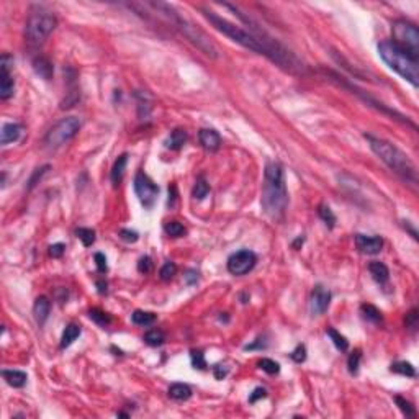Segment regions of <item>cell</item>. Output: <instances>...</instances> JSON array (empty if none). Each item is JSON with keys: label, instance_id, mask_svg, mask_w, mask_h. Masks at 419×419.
<instances>
[{"label": "cell", "instance_id": "1", "mask_svg": "<svg viewBox=\"0 0 419 419\" xmlns=\"http://www.w3.org/2000/svg\"><path fill=\"white\" fill-rule=\"evenodd\" d=\"M261 205L264 213L273 221H282L285 218V211L288 207V193L285 179H283V167L277 160H270L265 165Z\"/></svg>", "mask_w": 419, "mask_h": 419}, {"label": "cell", "instance_id": "2", "mask_svg": "<svg viewBox=\"0 0 419 419\" xmlns=\"http://www.w3.org/2000/svg\"><path fill=\"white\" fill-rule=\"evenodd\" d=\"M226 7L233 10V12L238 15V17L243 20L246 25H248V31L252 36H254L257 41H259V45L262 46V50H264V56H267L268 59H272L273 62H277L278 66L283 67L285 71H290V72H293V74L303 71L302 61H300V59L295 56L293 52H290L285 46H282L275 38H272L270 35H267L265 31L262 30L254 20H251L249 17H246V15L241 12L238 7H234V5L228 3Z\"/></svg>", "mask_w": 419, "mask_h": 419}, {"label": "cell", "instance_id": "3", "mask_svg": "<svg viewBox=\"0 0 419 419\" xmlns=\"http://www.w3.org/2000/svg\"><path fill=\"white\" fill-rule=\"evenodd\" d=\"M148 5L149 7H153L162 18L167 20L185 40H189L192 45L197 46L202 52H205L207 56L213 57V59L218 57V48L211 40L208 38L205 31H202L198 26L193 25L192 21L182 17V15L177 12L172 5L164 3V2H149Z\"/></svg>", "mask_w": 419, "mask_h": 419}, {"label": "cell", "instance_id": "4", "mask_svg": "<svg viewBox=\"0 0 419 419\" xmlns=\"http://www.w3.org/2000/svg\"><path fill=\"white\" fill-rule=\"evenodd\" d=\"M365 139L368 141L370 149H372V151L377 154L391 170L396 172V174L403 177L405 180L411 182V184H416L418 182L416 165L413 164V160L408 157L405 153L400 151L395 144L385 141V139L375 138L372 134H365Z\"/></svg>", "mask_w": 419, "mask_h": 419}, {"label": "cell", "instance_id": "5", "mask_svg": "<svg viewBox=\"0 0 419 419\" xmlns=\"http://www.w3.org/2000/svg\"><path fill=\"white\" fill-rule=\"evenodd\" d=\"M378 56L383 59V62L391 71H395L398 76L408 80L413 87H418L419 84L418 57L411 56L405 50H401L393 41H381L378 45Z\"/></svg>", "mask_w": 419, "mask_h": 419}, {"label": "cell", "instance_id": "6", "mask_svg": "<svg viewBox=\"0 0 419 419\" xmlns=\"http://www.w3.org/2000/svg\"><path fill=\"white\" fill-rule=\"evenodd\" d=\"M202 12H203V15H205V18L219 31V33L228 36V38H231L234 43H238V45L257 52V54H264V50H262V46L259 45V41H257L248 30L241 28L239 25L231 23V21H228L226 18H221L219 15L213 13V12H208V10H202Z\"/></svg>", "mask_w": 419, "mask_h": 419}, {"label": "cell", "instance_id": "7", "mask_svg": "<svg viewBox=\"0 0 419 419\" xmlns=\"http://www.w3.org/2000/svg\"><path fill=\"white\" fill-rule=\"evenodd\" d=\"M56 25L57 20L52 13L46 12L43 8L35 10L26 20V40H28L30 45L38 46L48 40V36L54 31Z\"/></svg>", "mask_w": 419, "mask_h": 419}, {"label": "cell", "instance_id": "8", "mask_svg": "<svg viewBox=\"0 0 419 419\" xmlns=\"http://www.w3.org/2000/svg\"><path fill=\"white\" fill-rule=\"evenodd\" d=\"M393 43L401 50L410 52L411 56L418 57L419 54V31L413 23L406 20H395L391 25Z\"/></svg>", "mask_w": 419, "mask_h": 419}, {"label": "cell", "instance_id": "9", "mask_svg": "<svg viewBox=\"0 0 419 419\" xmlns=\"http://www.w3.org/2000/svg\"><path fill=\"white\" fill-rule=\"evenodd\" d=\"M80 130V120L76 116H67L57 121L45 136V144L48 148H59L76 136Z\"/></svg>", "mask_w": 419, "mask_h": 419}, {"label": "cell", "instance_id": "10", "mask_svg": "<svg viewBox=\"0 0 419 419\" xmlns=\"http://www.w3.org/2000/svg\"><path fill=\"white\" fill-rule=\"evenodd\" d=\"M134 192H136L139 202L143 203L144 208H153L156 200H157L159 187L149 179V175L144 174L143 170H139L136 177H134Z\"/></svg>", "mask_w": 419, "mask_h": 419}, {"label": "cell", "instance_id": "11", "mask_svg": "<svg viewBox=\"0 0 419 419\" xmlns=\"http://www.w3.org/2000/svg\"><path fill=\"white\" fill-rule=\"evenodd\" d=\"M257 262V256L249 249H241L229 256L228 259V270L233 275H246L254 268Z\"/></svg>", "mask_w": 419, "mask_h": 419}, {"label": "cell", "instance_id": "12", "mask_svg": "<svg viewBox=\"0 0 419 419\" xmlns=\"http://www.w3.org/2000/svg\"><path fill=\"white\" fill-rule=\"evenodd\" d=\"M12 67L13 57L5 52L0 57V99L2 100H8L13 95L15 80L12 76Z\"/></svg>", "mask_w": 419, "mask_h": 419}, {"label": "cell", "instance_id": "13", "mask_svg": "<svg viewBox=\"0 0 419 419\" xmlns=\"http://www.w3.org/2000/svg\"><path fill=\"white\" fill-rule=\"evenodd\" d=\"M331 303V292L324 285H316L311 292L310 298V310L314 316L323 314Z\"/></svg>", "mask_w": 419, "mask_h": 419}, {"label": "cell", "instance_id": "14", "mask_svg": "<svg viewBox=\"0 0 419 419\" xmlns=\"http://www.w3.org/2000/svg\"><path fill=\"white\" fill-rule=\"evenodd\" d=\"M356 244L357 249L362 254L375 256L378 254L383 248V239L380 236H365V234H356Z\"/></svg>", "mask_w": 419, "mask_h": 419}, {"label": "cell", "instance_id": "15", "mask_svg": "<svg viewBox=\"0 0 419 419\" xmlns=\"http://www.w3.org/2000/svg\"><path fill=\"white\" fill-rule=\"evenodd\" d=\"M198 138H200V144L207 151H218L219 146H221V136L218 134V131L210 130V128L200 130Z\"/></svg>", "mask_w": 419, "mask_h": 419}, {"label": "cell", "instance_id": "16", "mask_svg": "<svg viewBox=\"0 0 419 419\" xmlns=\"http://www.w3.org/2000/svg\"><path fill=\"white\" fill-rule=\"evenodd\" d=\"M50 311H51L50 298H48V297H38V298H36L35 306H33V316H35L36 323H38L40 326H43V324L46 323L48 316H50Z\"/></svg>", "mask_w": 419, "mask_h": 419}, {"label": "cell", "instance_id": "17", "mask_svg": "<svg viewBox=\"0 0 419 419\" xmlns=\"http://www.w3.org/2000/svg\"><path fill=\"white\" fill-rule=\"evenodd\" d=\"M21 131H23V126L18 125V123H5L2 126V131H0V134H2V144L7 146L10 143L18 141Z\"/></svg>", "mask_w": 419, "mask_h": 419}, {"label": "cell", "instance_id": "18", "mask_svg": "<svg viewBox=\"0 0 419 419\" xmlns=\"http://www.w3.org/2000/svg\"><path fill=\"white\" fill-rule=\"evenodd\" d=\"M2 377L13 388H21V386H25L26 380H28L26 373L21 372V370H2Z\"/></svg>", "mask_w": 419, "mask_h": 419}, {"label": "cell", "instance_id": "19", "mask_svg": "<svg viewBox=\"0 0 419 419\" xmlns=\"http://www.w3.org/2000/svg\"><path fill=\"white\" fill-rule=\"evenodd\" d=\"M126 164H128V154H121L120 157L115 160L113 167H111L110 172V179H111V184L115 187L120 185V182L123 179V174H125V169H126Z\"/></svg>", "mask_w": 419, "mask_h": 419}, {"label": "cell", "instance_id": "20", "mask_svg": "<svg viewBox=\"0 0 419 419\" xmlns=\"http://www.w3.org/2000/svg\"><path fill=\"white\" fill-rule=\"evenodd\" d=\"M368 270H370V275L373 277L375 282H378V283H386V282H388L390 270H388V267L383 264V262H377V261L370 262Z\"/></svg>", "mask_w": 419, "mask_h": 419}, {"label": "cell", "instance_id": "21", "mask_svg": "<svg viewBox=\"0 0 419 419\" xmlns=\"http://www.w3.org/2000/svg\"><path fill=\"white\" fill-rule=\"evenodd\" d=\"M187 138L189 136H187L185 130H182V128H175V130L170 133L169 139L165 141V146H167L169 149H174V151H179V149L187 143Z\"/></svg>", "mask_w": 419, "mask_h": 419}, {"label": "cell", "instance_id": "22", "mask_svg": "<svg viewBox=\"0 0 419 419\" xmlns=\"http://www.w3.org/2000/svg\"><path fill=\"white\" fill-rule=\"evenodd\" d=\"M169 396L172 400L185 401L192 396V388L185 383H174L169 386Z\"/></svg>", "mask_w": 419, "mask_h": 419}, {"label": "cell", "instance_id": "23", "mask_svg": "<svg viewBox=\"0 0 419 419\" xmlns=\"http://www.w3.org/2000/svg\"><path fill=\"white\" fill-rule=\"evenodd\" d=\"M33 67H35V72L38 74L40 77H43L45 80H50L52 76V66L51 62L48 61L46 57H36L33 61Z\"/></svg>", "mask_w": 419, "mask_h": 419}, {"label": "cell", "instance_id": "24", "mask_svg": "<svg viewBox=\"0 0 419 419\" xmlns=\"http://www.w3.org/2000/svg\"><path fill=\"white\" fill-rule=\"evenodd\" d=\"M79 336H80V326L74 324V323L67 324L66 329H64V332H62V337H61V349L69 347Z\"/></svg>", "mask_w": 419, "mask_h": 419}, {"label": "cell", "instance_id": "25", "mask_svg": "<svg viewBox=\"0 0 419 419\" xmlns=\"http://www.w3.org/2000/svg\"><path fill=\"white\" fill-rule=\"evenodd\" d=\"M156 319H157V316H156L154 313H151V311L136 310L131 314V321L138 326H151V324L156 323Z\"/></svg>", "mask_w": 419, "mask_h": 419}, {"label": "cell", "instance_id": "26", "mask_svg": "<svg viewBox=\"0 0 419 419\" xmlns=\"http://www.w3.org/2000/svg\"><path fill=\"white\" fill-rule=\"evenodd\" d=\"M326 334L331 337V341H332V344H334V346H336L337 351L346 352L347 349H349V341H347L346 337H344L342 334H339V332H337V331L334 329V327H327Z\"/></svg>", "mask_w": 419, "mask_h": 419}, {"label": "cell", "instance_id": "27", "mask_svg": "<svg viewBox=\"0 0 419 419\" xmlns=\"http://www.w3.org/2000/svg\"><path fill=\"white\" fill-rule=\"evenodd\" d=\"M208 192H210V184L207 182L205 177L200 175L197 179V182H195V187H193L192 195H193L195 200H203V198L208 195Z\"/></svg>", "mask_w": 419, "mask_h": 419}, {"label": "cell", "instance_id": "28", "mask_svg": "<svg viewBox=\"0 0 419 419\" xmlns=\"http://www.w3.org/2000/svg\"><path fill=\"white\" fill-rule=\"evenodd\" d=\"M144 342L148 344V346H153V347H157V346H162L165 342V334L160 329H151L148 331L146 334H144Z\"/></svg>", "mask_w": 419, "mask_h": 419}, {"label": "cell", "instance_id": "29", "mask_svg": "<svg viewBox=\"0 0 419 419\" xmlns=\"http://www.w3.org/2000/svg\"><path fill=\"white\" fill-rule=\"evenodd\" d=\"M89 318L94 321V323H97L99 326L102 327H106L110 323H111V316L108 313H105V311H102L99 308H92V310H89Z\"/></svg>", "mask_w": 419, "mask_h": 419}, {"label": "cell", "instance_id": "30", "mask_svg": "<svg viewBox=\"0 0 419 419\" xmlns=\"http://www.w3.org/2000/svg\"><path fill=\"white\" fill-rule=\"evenodd\" d=\"M390 370L395 373L405 375V377H411V378L416 377V368L413 367L410 362H395V364H391Z\"/></svg>", "mask_w": 419, "mask_h": 419}, {"label": "cell", "instance_id": "31", "mask_svg": "<svg viewBox=\"0 0 419 419\" xmlns=\"http://www.w3.org/2000/svg\"><path fill=\"white\" fill-rule=\"evenodd\" d=\"M164 231L170 236V238H182V236H185V233H187L185 226H184L182 223H179V221H169V223H165Z\"/></svg>", "mask_w": 419, "mask_h": 419}, {"label": "cell", "instance_id": "32", "mask_svg": "<svg viewBox=\"0 0 419 419\" xmlns=\"http://www.w3.org/2000/svg\"><path fill=\"white\" fill-rule=\"evenodd\" d=\"M361 311H362V316L367 321H372V323H380L381 321V313L380 310L375 308L373 305H362L361 306Z\"/></svg>", "mask_w": 419, "mask_h": 419}, {"label": "cell", "instance_id": "33", "mask_svg": "<svg viewBox=\"0 0 419 419\" xmlns=\"http://www.w3.org/2000/svg\"><path fill=\"white\" fill-rule=\"evenodd\" d=\"M76 236L82 241V244L85 248H89V246H92L95 243V231L90 228H77Z\"/></svg>", "mask_w": 419, "mask_h": 419}, {"label": "cell", "instance_id": "34", "mask_svg": "<svg viewBox=\"0 0 419 419\" xmlns=\"http://www.w3.org/2000/svg\"><path fill=\"white\" fill-rule=\"evenodd\" d=\"M361 361H362V352L356 349L351 356H349V361H347V367H349V372L352 375H357L359 373V367H361Z\"/></svg>", "mask_w": 419, "mask_h": 419}, {"label": "cell", "instance_id": "35", "mask_svg": "<svg viewBox=\"0 0 419 419\" xmlns=\"http://www.w3.org/2000/svg\"><path fill=\"white\" fill-rule=\"evenodd\" d=\"M318 213H319V218L323 219V221L327 224L329 228H334V224H336V216H334V213H332V210L327 207V205H319V210H318Z\"/></svg>", "mask_w": 419, "mask_h": 419}, {"label": "cell", "instance_id": "36", "mask_svg": "<svg viewBox=\"0 0 419 419\" xmlns=\"http://www.w3.org/2000/svg\"><path fill=\"white\" fill-rule=\"evenodd\" d=\"M257 365H259V368H262L264 372L270 373V375H275V373L280 372V365H278L275 361H272V359H262Z\"/></svg>", "mask_w": 419, "mask_h": 419}, {"label": "cell", "instance_id": "37", "mask_svg": "<svg viewBox=\"0 0 419 419\" xmlns=\"http://www.w3.org/2000/svg\"><path fill=\"white\" fill-rule=\"evenodd\" d=\"M175 273H177V265L174 264V262H165L159 270V275L164 282H169Z\"/></svg>", "mask_w": 419, "mask_h": 419}, {"label": "cell", "instance_id": "38", "mask_svg": "<svg viewBox=\"0 0 419 419\" xmlns=\"http://www.w3.org/2000/svg\"><path fill=\"white\" fill-rule=\"evenodd\" d=\"M395 401H396V405L400 406V410L401 413L405 415L406 418H413L416 415V411H415V408H413V405L410 401H406L405 398H401V396H395Z\"/></svg>", "mask_w": 419, "mask_h": 419}, {"label": "cell", "instance_id": "39", "mask_svg": "<svg viewBox=\"0 0 419 419\" xmlns=\"http://www.w3.org/2000/svg\"><path fill=\"white\" fill-rule=\"evenodd\" d=\"M190 359H192V365L195 368H198V370L207 368V361H205V356H203L202 351H192Z\"/></svg>", "mask_w": 419, "mask_h": 419}, {"label": "cell", "instance_id": "40", "mask_svg": "<svg viewBox=\"0 0 419 419\" xmlns=\"http://www.w3.org/2000/svg\"><path fill=\"white\" fill-rule=\"evenodd\" d=\"M290 357H292V361L297 362V364L305 362V359H306V347L303 346V344H300V346H297V349H295V351L290 354Z\"/></svg>", "mask_w": 419, "mask_h": 419}, {"label": "cell", "instance_id": "41", "mask_svg": "<svg viewBox=\"0 0 419 419\" xmlns=\"http://www.w3.org/2000/svg\"><path fill=\"white\" fill-rule=\"evenodd\" d=\"M48 169H50V165H43V167H40V169H36V170H35V174L31 175V179H30V182H28V184H30V185H28V189H33V187L36 185V182H38V180L41 179V177L45 175L46 172H48Z\"/></svg>", "mask_w": 419, "mask_h": 419}, {"label": "cell", "instance_id": "42", "mask_svg": "<svg viewBox=\"0 0 419 419\" xmlns=\"http://www.w3.org/2000/svg\"><path fill=\"white\" fill-rule=\"evenodd\" d=\"M151 268H153L151 257L144 256V257L139 259V262H138V270L139 272H141V273H149V272H151Z\"/></svg>", "mask_w": 419, "mask_h": 419}, {"label": "cell", "instance_id": "43", "mask_svg": "<svg viewBox=\"0 0 419 419\" xmlns=\"http://www.w3.org/2000/svg\"><path fill=\"white\" fill-rule=\"evenodd\" d=\"M120 238L123 241H126V243H136L138 238H139V234L136 233V231H131V229H121L120 231Z\"/></svg>", "mask_w": 419, "mask_h": 419}, {"label": "cell", "instance_id": "44", "mask_svg": "<svg viewBox=\"0 0 419 419\" xmlns=\"http://www.w3.org/2000/svg\"><path fill=\"white\" fill-rule=\"evenodd\" d=\"M95 262H97V270L100 273H105L108 270V265H106V257L102 254V252H97L95 254Z\"/></svg>", "mask_w": 419, "mask_h": 419}, {"label": "cell", "instance_id": "45", "mask_svg": "<svg viewBox=\"0 0 419 419\" xmlns=\"http://www.w3.org/2000/svg\"><path fill=\"white\" fill-rule=\"evenodd\" d=\"M406 327H410V329H416L418 327V311L416 310H411L410 313L406 314Z\"/></svg>", "mask_w": 419, "mask_h": 419}, {"label": "cell", "instance_id": "46", "mask_svg": "<svg viewBox=\"0 0 419 419\" xmlns=\"http://www.w3.org/2000/svg\"><path fill=\"white\" fill-rule=\"evenodd\" d=\"M64 251H66V246L62 243H57V244H52L50 248V256L54 257V259H59V257H62Z\"/></svg>", "mask_w": 419, "mask_h": 419}, {"label": "cell", "instance_id": "47", "mask_svg": "<svg viewBox=\"0 0 419 419\" xmlns=\"http://www.w3.org/2000/svg\"><path fill=\"white\" fill-rule=\"evenodd\" d=\"M265 396H267V390H265V388H256V390L249 395V403H256L257 400L265 398Z\"/></svg>", "mask_w": 419, "mask_h": 419}, {"label": "cell", "instance_id": "48", "mask_svg": "<svg viewBox=\"0 0 419 419\" xmlns=\"http://www.w3.org/2000/svg\"><path fill=\"white\" fill-rule=\"evenodd\" d=\"M198 280V272L197 270H187V275H185V282L189 283V285H193Z\"/></svg>", "mask_w": 419, "mask_h": 419}, {"label": "cell", "instance_id": "49", "mask_svg": "<svg viewBox=\"0 0 419 419\" xmlns=\"http://www.w3.org/2000/svg\"><path fill=\"white\" fill-rule=\"evenodd\" d=\"M228 368H223V365H214V377L218 380H223V377H226Z\"/></svg>", "mask_w": 419, "mask_h": 419}, {"label": "cell", "instance_id": "50", "mask_svg": "<svg viewBox=\"0 0 419 419\" xmlns=\"http://www.w3.org/2000/svg\"><path fill=\"white\" fill-rule=\"evenodd\" d=\"M175 192H177L175 185L169 187V207H174V205H175V200H177V197H175Z\"/></svg>", "mask_w": 419, "mask_h": 419}, {"label": "cell", "instance_id": "51", "mask_svg": "<svg viewBox=\"0 0 419 419\" xmlns=\"http://www.w3.org/2000/svg\"><path fill=\"white\" fill-rule=\"evenodd\" d=\"M97 287H99V292H100V293H106V282H104V280L97 282Z\"/></svg>", "mask_w": 419, "mask_h": 419}]
</instances>
